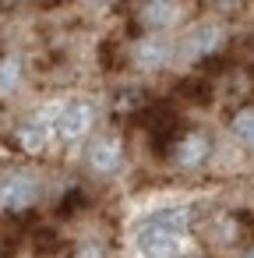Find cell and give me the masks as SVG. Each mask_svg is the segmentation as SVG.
Wrapping results in <instances>:
<instances>
[{"instance_id": "30bf717a", "label": "cell", "mask_w": 254, "mask_h": 258, "mask_svg": "<svg viewBox=\"0 0 254 258\" xmlns=\"http://www.w3.org/2000/svg\"><path fill=\"white\" fill-rule=\"evenodd\" d=\"M22 78V60L15 53H4L0 57V92H11Z\"/></svg>"}, {"instance_id": "ba28073f", "label": "cell", "mask_w": 254, "mask_h": 258, "mask_svg": "<svg viewBox=\"0 0 254 258\" xmlns=\"http://www.w3.org/2000/svg\"><path fill=\"white\" fill-rule=\"evenodd\" d=\"M205 156H208V135H201V131L187 135V138L177 145V163H180V166H198Z\"/></svg>"}, {"instance_id": "52a82bcc", "label": "cell", "mask_w": 254, "mask_h": 258, "mask_svg": "<svg viewBox=\"0 0 254 258\" xmlns=\"http://www.w3.org/2000/svg\"><path fill=\"white\" fill-rule=\"evenodd\" d=\"M134 60H138L141 68L155 71V68H162V64L170 60V43H166L162 36H145V39L134 46Z\"/></svg>"}, {"instance_id": "5bb4252c", "label": "cell", "mask_w": 254, "mask_h": 258, "mask_svg": "<svg viewBox=\"0 0 254 258\" xmlns=\"http://www.w3.org/2000/svg\"><path fill=\"white\" fill-rule=\"evenodd\" d=\"M247 258H254V247H250V254H247Z\"/></svg>"}, {"instance_id": "7c38bea8", "label": "cell", "mask_w": 254, "mask_h": 258, "mask_svg": "<svg viewBox=\"0 0 254 258\" xmlns=\"http://www.w3.org/2000/svg\"><path fill=\"white\" fill-rule=\"evenodd\" d=\"M78 258H103V251H99V247H92V244H89V247H81V254H78Z\"/></svg>"}, {"instance_id": "8fae6325", "label": "cell", "mask_w": 254, "mask_h": 258, "mask_svg": "<svg viewBox=\"0 0 254 258\" xmlns=\"http://www.w3.org/2000/svg\"><path fill=\"white\" fill-rule=\"evenodd\" d=\"M233 135H236L247 149H254V106H247V110H240V113L233 117Z\"/></svg>"}, {"instance_id": "6da1fadb", "label": "cell", "mask_w": 254, "mask_h": 258, "mask_svg": "<svg viewBox=\"0 0 254 258\" xmlns=\"http://www.w3.org/2000/svg\"><path fill=\"white\" fill-rule=\"evenodd\" d=\"M187 219H191L187 209H159V212H152L134 233V244H138L141 258H177L180 240L187 233Z\"/></svg>"}, {"instance_id": "3957f363", "label": "cell", "mask_w": 254, "mask_h": 258, "mask_svg": "<svg viewBox=\"0 0 254 258\" xmlns=\"http://www.w3.org/2000/svg\"><path fill=\"white\" fill-rule=\"evenodd\" d=\"M39 202V180L32 173H8L0 180V209L4 212H25Z\"/></svg>"}, {"instance_id": "277c9868", "label": "cell", "mask_w": 254, "mask_h": 258, "mask_svg": "<svg viewBox=\"0 0 254 258\" xmlns=\"http://www.w3.org/2000/svg\"><path fill=\"white\" fill-rule=\"evenodd\" d=\"M222 43V32H219V25H208V22H201V25H194L184 39H180V53L187 57V60H201V57H208L215 46Z\"/></svg>"}, {"instance_id": "8992f818", "label": "cell", "mask_w": 254, "mask_h": 258, "mask_svg": "<svg viewBox=\"0 0 254 258\" xmlns=\"http://www.w3.org/2000/svg\"><path fill=\"white\" fill-rule=\"evenodd\" d=\"M18 138H22V145L29 152H43L50 145V138H53V113H43V117H32L29 124H22Z\"/></svg>"}, {"instance_id": "5b68a950", "label": "cell", "mask_w": 254, "mask_h": 258, "mask_svg": "<svg viewBox=\"0 0 254 258\" xmlns=\"http://www.w3.org/2000/svg\"><path fill=\"white\" fill-rule=\"evenodd\" d=\"M120 159H124V149H120V142L113 138V135H103V138H96L92 145H89V170L92 173H117L120 170Z\"/></svg>"}, {"instance_id": "9c48e42d", "label": "cell", "mask_w": 254, "mask_h": 258, "mask_svg": "<svg viewBox=\"0 0 254 258\" xmlns=\"http://www.w3.org/2000/svg\"><path fill=\"white\" fill-rule=\"evenodd\" d=\"M141 18H145V25H152V29H166V25H173L177 8L170 4V0H148L145 11H141Z\"/></svg>"}, {"instance_id": "7a4b0ae2", "label": "cell", "mask_w": 254, "mask_h": 258, "mask_svg": "<svg viewBox=\"0 0 254 258\" xmlns=\"http://www.w3.org/2000/svg\"><path fill=\"white\" fill-rule=\"evenodd\" d=\"M92 120H96V110H92L89 99H67L53 113V135L60 142H78L92 131Z\"/></svg>"}, {"instance_id": "4fadbf2b", "label": "cell", "mask_w": 254, "mask_h": 258, "mask_svg": "<svg viewBox=\"0 0 254 258\" xmlns=\"http://www.w3.org/2000/svg\"><path fill=\"white\" fill-rule=\"evenodd\" d=\"M96 4H110V0H96Z\"/></svg>"}]
</instances>
